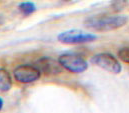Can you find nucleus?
<instances>
[{
	"mask_svg": "<svg viewBox=\"0 0 129 113\" xmlns=\"http://www.w3.org/2000/svg\"><path fill=\"white\" fill-rule=\"evenodd\" d=\"M126 23L127 17L125 16H110L107 14H100L88 17L84 21L85 27L97 32L113 31L123 27Z\"/></svg>",
	"mask_w": 129,
	"mask_h": 113,
	"instance_id": "f257e3e1",
	"label": "nucleus"
},
{
	"mask_svg": "<svg viewBox=\"0 0 129 113\" xmlns=\"http://www.w3.org/2000/svg\"><path fill=\"white\" fill-rule=\"evenodd\" d=\"M96 35L84 32L82 30H68L60 33L57 37L58 41L68 44V45H76V44H83V43H88L96 40Z\"/></svg>",
	"mask_w": 129,
	"mask_h": 113,
	"instance_id": "f03ea898",
	"label": "nucleus"
},
{
	"mask_svg": "<svg viewBox=\"0 0 129 113\" xmlns=\"http://www.w3.org/2000/svg\"><path fill=\"white\" fill-rule=\"evenodd\" d=\"M58 63L66 70L73 73H82L88 68L86 60L77 54H62L58 58Z\"/></svg>",
	"mask_w": 129,
	"mask_h": 113,
	"instance_id": "7ed1b4c3",
	"label": "nucleus"
},
{
	"mask_svg": "<svg viewBox=\"0 0 129 113\" xmlns=\"http://www.w3.org/2000/svg\"><path fill=\"white\" fill-rule=\"evenodd\" d=\"M91 62L98 67L105 69L108 72L118 74L121 72V64L119 61L109 53H99L91 58Z\"/></svg>",
	"mask_w": 129,
	"mask_h": 113,
	"instance_id": "20e7f679",
	"label": "nucleus"
},
{
	"mask_svg": "<svg viewBox=\"0 0 129 113\" xmlns=\"http://www.w3.org/2000/svg\"><path fill=\"white\" fill-rule=\"evenodd\" d=\"M13 74L16 81L23 84H28L38 80L40 78L41 72L31 65H20L15 68Z\"/></svg>",
	"mask_w": 129,
	"mask_h": 113,
	"instance_id": "39448f33",
	"label": "nucleus"
},
{
	"mask_svg": "<svg viewBox=\"0 0 129 113\" xmlns=\"http://www.w3.org/2000/svg\"><path fill=\"white\" fill-rule=\"evenodd\" d=\"M38 64L40 65V69L46 74H56L61 71L60 64L50 58H43L38 62Z\"/></svg>",
	"mask_w": 129,
	"mask_h": 113,
	"instance_id": "423d86ee",
	"label": "nucleus"
},
{
	"mask_svg": "<svg viewBox=\"0 0 129 113\" xmlns=\"http://www.w3.org/2000/svg\"><path fill=\"white\" fill-rule=\"evenodd\" d=\"M12 87V79L8 71L0 68V91H8Z\"/></svg>",
	"mask_w": 129,
	"mask_h": 113,
	"instance_id": "0eeeda50",
	"label": "nucleus"
},
{
	"mask_svg": "<svg viewBox=\"0 0 129 113\" xmlns=\"http://www.w3.org/2000/svg\"><path fill=\"white\" fill-rule=\"evenodd\" d=\"M18 9L23 16H29L35 12L36 6L33 2H21L18 6Z\"/></svg>",
	"mask_w": 129,
	"mask_h": 113,
	"instance_id": "6e6552de",
	"label": "nucleus"
},
{
	"mask_svg": "<svg viewBox=\"0 0 129 113\" xmlns=\"http://www.w3.org/2000/svg\"><path fill=\"white\" fill-rule=\"evenodd\" d=\"M128 7V0H112L111 8L114 12H121Z\"/></svg>",
	"mask_w": 129,
	"mask_h": 113,
	"instance_id": "1a4fd4ad",
	"label": "nucleus"
},
{
	"mask_svg": "<svg viewBox=\"0 0 129 113\" xmlns=\"http://www.w3.org/2000/svg\"><path fill=\"white\" fill-rule=\"evenodd\" d=\"M118 56L119 58L123 61V62H125V63H129V49L128 47H123V48H121L120 50H119V52H118Z\"/></svg>",
	"mask_w": 129,
	"mask_h": 113,
	"instance_id": "9d476101",
	"label": "nucleus"
},
{
	"mask_svg": "<svg viewBox=\"0 0 129 113\" xmlns=\"http://www.w3.org/2000/svg\"><path fill=\"white\" fill-rule=\"evenodd\" d=\"M2 108H3V100L0 98V111L2 110Z\"/></svg>",
	"mask_w": 129,
	"mask_h": 113,
	"instance_id": "9b49d317",
	"label": "nucleus"
}]
</instances>
